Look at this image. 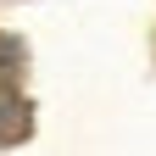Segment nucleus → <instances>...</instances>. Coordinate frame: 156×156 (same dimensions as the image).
<instances>
[{"instance_id":"nucleus-1","label":"nucleus","mask_w":156,"mask_h":156,"mask_svg":"<svg viewBox=\"0 0 156 156\" xmlns=\"http://www.w3.org/2000/svg\"><path fill=\"white\" fill-rule=\"evenodd\" d=\"M28 134V106L23 95H0V145H17Z\"/></svg>"},{"instance_id":"nucleus-2","label":"nucleus","mask_w":156,"mask_h":156,"mask_svg":"<svg viewBox=\"0 0 156 156\" xmlns=\"http://www.w3.org/2000/svg\"><path fill=\"white\" fill-rule=\"evenodd\" d=\"M17 78H23V39L0 34V95H17Z\"/></svg>"}]
</instances>
